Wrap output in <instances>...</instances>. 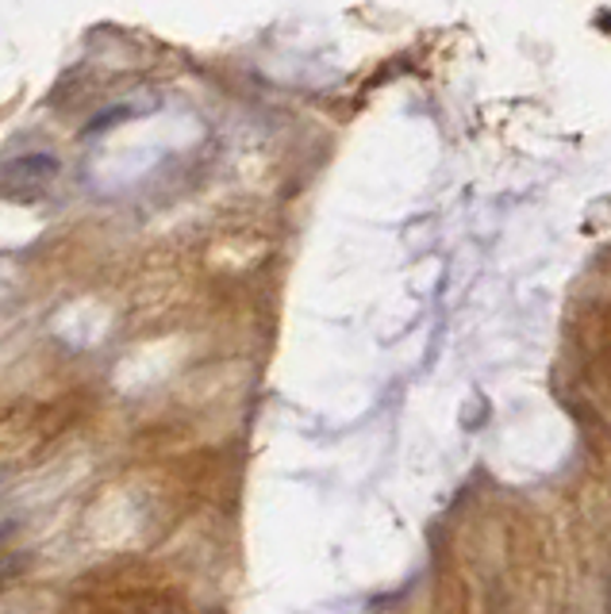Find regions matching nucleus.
Returning a JSON list of instances; mask_svg holds the SVG:
<instances>
[{"label":"nucleus","mask_w":611,"mask_h":614,"mask_svg":"<svg viewBox=\"0 0 611 614\" xmlns=\"http://www.w3.org/2000/svg\"><path fill=\"white\" fill-rule=\"evenodd\" d=\"M608 611H611V584H608Z\"/></svg>","instance_id":"f03ea898"},{"label":"nucleus","mask_w":611,"mask_h":614,"mask_svg":"<svg viewBox=\"0 0 611 614\" xmlns=\"http://www.w3.org/2000/svg\"><path fill=\"white\" fill-rule=\"evenodd\" d=\"M54 173L58 162L50 154H20V158H12L4 165V185L12 193H39V188H47L54 181Z\"/></svg>","instance_id":"f257e3e1"}]
</instances>
